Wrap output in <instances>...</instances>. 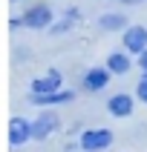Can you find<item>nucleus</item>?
Returning a JSON list of instances; mask_svg holds the SVG:
<instances>
[{"label": "nucleus", "instance_id": "11", "mask_svg": "<svg viewBox=\"0 0 147 152\" xmlns=\"http://www.w3.org/2000/svg\"><path fill=\"white\" fill-rule=\"evenodd\" d=\"M98 23H101L104 32H124V29H127V17L121 15V12H110V15H104Z\"/></svg>", "mask_w": 147, "mask_h": 152}, {"label": "nucleus", "instance_id": "5", "mask_svg": "<svg viewBox=\"0 0 147 152\" xmlns=\"http://www.w3.org/2000/svg\"><path fill=\"white\" fill-rule=\"evenodd\" d=\"M61 72L58 69H49L43 77H35L29 83V95H49V92H61Z\"/></svg>", "mask_w": 147, "mask_h": 152}, {"label": "nucleus", "instance_id": "10", "mask_svg": "<svg viewBox=\"0 0 147 152\" xmlns=\"http://www.w3.org/2000/svg\"><path fill=\"white\" fill-rule=\"evenodd\" d=\"M130 58H127V52H112L110 58H107V69H110L112 75H127L130 72Z\"/></svg>", "mask_w": 147, "mask_h": 152}, {"label": "nucleus", "instance_id": "3", "mask_svg": "<svg viewBox=\"0 0 147 152\" xmlns=\"http://www.w3.org/2000/svg\"><path fill=\"white\" fill-rule=\"evenodd\" d=\"M121 43H124V52L130 55L147 52V26H127L121 34Z\"/></svg>", "mask_w": 147, "mask_h": 152}, {"label": "nucleus", "instance_id": "12", "mask_svg": "<svg viewBox=\"0 0 147 152\" xmlns=\"http://www.w3.org/2000/svg\"><path fill=\"white\" fill-rule=\"evenodd\" d=\"M136 95H138V101L141 103H147V75L138 80V86H136Z\"/></svg>", "mask_w": 147, "mask_h": 152}, {"label": "nucleus", "instance_id": "1", "mask_svg": "<svg viewBox=\"0 0 147 152\" xmlns=\"http://www.w3.org/2000/svg\"><path fill=\"white\" fill-rule=\"evenodd\" d=\"M110 146H112V132L107 126L81 132V149L84 152H101V149H110Z\"/></svg>", "mask_w": 147, "mask_h": 152}, {"label": "nucleus", "instance_id": "4", "mask_svg": "<svg viewBox=\"0 0 147 152\" xmlns=\"http://www.w3.org/2000/svg\"><path fill=\"white\" fill-rule=\"evenodd\" d=\"M23 26L26 29H46V26H52V9L46 3H38V6L26 9L23 12Z\"/></svg>", "mask_w": 147, "mask_h": 152}, {"label": "nucleus", "instance_id": "2", "mask_svg": "<svg viewBox=\"0 0 147 152\" xmlns=\"http://www.w3.org/2000/svg\"><path fill=\"white\" fill-rule=\"evenodd\" d=\"M26 141H35V126H32V121L15 115V118L9 121V144L12 146H23Z\"/></svg>", "mask_w": 147, "mask_h": 152}, {"label": "nucleus", "instance_id": "9", "mask_svg": "<svg viewBox=\"0 0 147 152\" xmlns=\"http://www.w3.org/2000/svg\"><path fill=\"white\" fill-rule=\"evenodd\" d=\"M29 98H32L35 106H61V103H69L75 95L61 89V92H49V95H29Z\"/></svg>", "mask_w": 147, "mask_h": 152}, {"label": "nucleus", "instance_id": "8", "mask_svg": "<svg viewBox=\"0 0 147 152\" xmlns=\"http://www.w3.org/2000/svg\"><path fill=\"white\" fill-rule=\"evenodd\" d=\"M110 75H112V72L107 66H95V69H89V72L84 75V83H81V86H84L86 92H101L104 86L110 83Z\"/></svg>", "mask_w": 147, "mask_h": 152}, {"label": "nucleus", "instance_id": "13", "mask_svg": "<svg viewBox=\"0 0 147 152\" xmlns=\"http://www.w3.org/2000/svg\"><path fill=\"white\" fill-rule=\"evenodd\" d=\"M138 69L147 75V52H141V55H138Z\"/></svg>", "mask_w": 147, "mask_h": 152}, {"label": "nucleus", "instance_id": "15", "mask_svg": "<svg viewBox=\"0 0 147 152\" xmlns=\"http://www.w3.org/2000/svg\"><path fill=\"white\" fill-rule=\"evenodd\" d=\"M12 3H17V0H12Z\"/></svg>", "mask_w": 147, "mask_h": 152}, {"label": "nucleus", "instance_id": "6", "mask_svg": "<svg viewBox=\"0 0 147 152\" xmlns=\"http://www.w3.org/2000/svg\"><path fill=\"white\" fill-rule=\"evenodd\" d=\"M32 126H35V141H46V138L58 129V115H55L52 109L49 112H41V115L32 121Z\"/></svg>", "mask_w": 147, "mask_h": 152}, {"label": "nucleus", "instance_id": "14", "mask_svg": "<svg viewBox=\"0 0 147 152\" xmlns=\"http://www.w3.org/2000/svg\"><path fill=\"white\" fill-rule=\"evenodd\" d=\"M124 3H141V0H124Z\"/></svg>", "mask_w": 147, "mask_h": 152}, {"label": "nucleus", "instance_id": "7", "mask_svg": "<svg viewBox=\"0 0 147 152\" xmlns=\"http://www.w3.org/2000/svg\"><path fill=\"white\" fill-rule=\"evenodd\" d=\"M133 106H136L133 95H124V92L112 95L110 101H107V109H110L112 118H130V115H133Z\"/></svg>", "mask_w": 147, "mask_h": 152}]
</instances>
